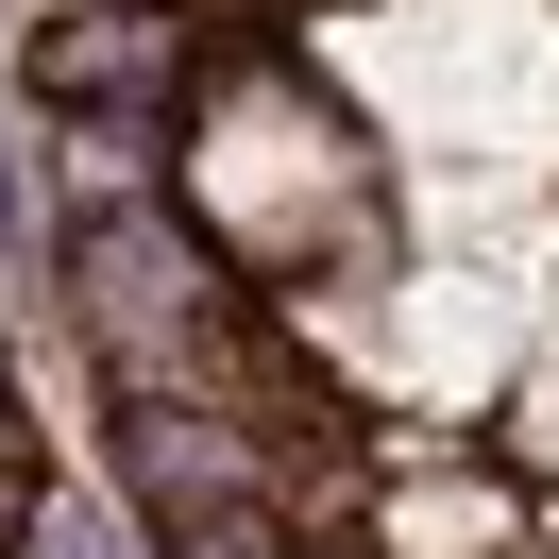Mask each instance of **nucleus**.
Returning <instances> with one entry per match:
<instances>
[{"label":"nucleus","instance_id":"3","mask_svg":"<svg viewBox=\"0 0 559 559\" xmlns=\"http://www.w3.org/2000/svg\"><path fill=\"white\" fill-rule=\"evenodd\" d=\"M373 543L390 559H525V491L509 475H457V457H390Z\"/></svg>","mask_w":559,"mask_h":559},{"label":"nucleus","instance_id":"5","mask_svg":"<svg viewBox=\"0 0 559 559\" xmlns=\"http://www.w3.org/2000/svg\"><path fill=\"white\" fill-rule=\"evenodd\" d=\"M0 559H35V457L0 441Z\"/></svg>","mask_w":559,"mask_h":559},{"label":"nucleus","instance_id":"4","mask_svg":"<svg viewBox=\"0 0 559 559\" xmlns=\"http://www.w3.org/2000/svg\"><path fill=\"white\" fill-rule=\"evenodd\" d=\"M153 153H170V119H69V187H85V221L153 204Z\"/></svg>","mask_w":559,"mask_h":559},{"label":"nucleus","instance_id":"1","mask_svg":"<svg viewBox=\"0 0 559 559\" xmlns=\"http://www.w3.org/2000/svg\"><path fill=\"white\" fill-rule=\"evenodd\" d=\"M69 306L119 390H238V356H254V288L221 272V238H187V204L69 221Z\"/></svg>","mask_w":559,"mask_h":559},{"label":"nucleus","instance_id":"2","mask_svg":"<svg viewBox=\"0 0 559 559\" xmlns=\"http://www.w3.org/2000/svg\"><path fill=\"white\" fill-rule=\"evenodd\" d=\"M204 69L221 51H187L170 0H69V17H35V103L51 119H170Z\"/></svg>","mask_w":559,"mask_h":559}]
</instances>
